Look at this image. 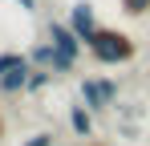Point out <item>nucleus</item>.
<instances>
[{"mask_svg":"<svg viewBox=\"0 0 150 146\" xmlns=\"http://www.w3.org/2000/svg\"><path fill=\"white\" fill-rule=\"evenodd\" d=\"M21 65H28V53H0V81L12 69H21Z\"/></svg>","mask_w":150,"mask_h":146,"instance_id":"6e6552de","label":"nucleus"},{"mask_svg":"<svg viewBox=\"0 0 150 146\" xmlns=\"http://www.w3.org/2000/svg\"><path fill=\"white\" fill-rule=\"evenodd\" d=\"M53 77H57L53 69H37V65H33V73H28V89H25V94H41Z\"/></svg>","mask_w":150,"mask_h":146,"instance_id":"1a4fd4ad","label":"nucleus"},{"mask_svg":"<svg viewBox=\"0 0 150 146\" xmlns=\"http://www.w3.org/2000/svg\"><path fill=\"white\" fill-rule=\"evenodd\" d=\"M0 134H4V122H0Z\"/></svg>","mask_w":150,"mask_h":146,"instance_id":"4468645a","label":"nucleus"},{"mask_svg":"<svg viewBox=\"0 0 150 146\" xmlns=\"http://www.w3.org/2000/svg\"><path fill=\"white\" fill-rule=\"evenodd\" d=\"M65 118H69V130H73L77 138H93V114L85 110V101H73Z\"/></svg>","mask_w":150,"mask_h":146,"instance_id":"39448f33","label":"nucleus"},{"mask_svg":"<svg viewBox=\"0 0 150 146\" xmlns=\"http://www.w3.org/2000/svg\"><path fill=\"white\" fill-rule=\"evenodd\" d=\"M77 94H81V101H85V110H89V114H105V110H114V106H118L122 85H118L114 77H81Z\"/></svg>","mask_w":150,"mask_h":146,"instance_id":"f03ea898","label":"nucleus"},{"mask_svg":"<svg viewBox=\"0 0 150 146\" xmlns=\"http://www.w3.org/2000/svg\"><path fill=\"white\" fill-rule=\"evenodd\" d=\"M77 146H105V142H101V138H81Z\"/></svg>","mask_w":150,"mask_h":146,"instance_id":"ddd939ff","label":"nucleus"},{"mask_svg":"<svg viewBox=\"0 0 150 146\" xmlns=\"http://www.w3.org/2000/svg\"><path fill=\"white\" fill-rule=\"evenodd\" d=\"M118 4H122L126 16H146L150 12V0H118Z\"/></svg>","mask_w":150,"mask_h":146,"instance_id":"9d476101","label":"nucleus"},{"mask_svg":"<svg viewBox=\"0 0 150 146\" xmlns=\"http://www.w3.org/2000/svg\"><path fill=\"white\" fill-rule=\"evenodd\" d=\"M85 49H89V57L98 65H130L138 57V41L130 33H122V28H110V24H101L98 33L85 41Z\"/></svg>","mask_w":150,"mask_h":146,"instance_id":"f257e3e1","label":"nucleus"},{"mask_svg":"<svg viewBox=\"0 0 150 146\" xmlns=\"http://www.w3.org/2000/svg\"><path fill=\"white\" fill-rule=\"evenodd\" d=\"M12 4H16L21 12H37V4H41V0H12Z\"/></svg>","mask_w":150,"mask_h":146,"instance_id":"f8f14e48","label":"nucleus"},{"mask_svg":"<svg viewBox=\"0 0 150 146\" xmlns=\"http://www.w3.org/2000/svg\"><path fill=\"white\" fill-rule=\"evenodd\" d=\"M53 142H57V138L41 130V134H33V138H25V142H21V146H53Z\"/></svg>","mask_w":150,"mask_h":146,"instance_id":"9b49d317","label":"nucleus"},{"mask_svg":"<svg viewBox=\"0 0 150 146\" xmlns=\"http://www.w3.org/2000/svg\"><path fill=\"white\" fill-rule=\"evenodd\" d=\"M41 4H45V0H41Z\"/></svg>","mask_w":150,"mask_h":146,"instance_id":"2eb2a0df","label":"nucleus"},{"mask_svg":"<svg viewBox=\"0 0 150 146\" xmlns=\"http://www.w3.org/2000/svg\"><path fill=\"white\" fill-rule=\"evenodd\" d=\"M45 33H49V41L57 45V53H61V57H73V61L81 57L85 41H81V37H77V33H73L65 21H49V28H45Z\"/></svg>","mask_w":150,"mask_h":146,"instance_id":"20e7f679","label":"nucleus"},{"mask_svg":"<svg viewBox=\"0 0 150 146\" xmlns=\"http://www.w3.org/2000/svg\"><path fill=\"white\" fill-rule=\"evenodd\" d=\"M28 73H33V61L8 73V77L0 81V94H4V97H16V94H25V89H28Z\"/></svg>","mask_w":150,"mask_h":146,"instance_id":"423d86ee","label":"nucleus"},{"mask_svg":"<svg viewBox=\"0 0 150 146\" xmlns=\"http://www.w3.org/2000/svg\"><path fill=\"white\" fill-rule=\"evenodd\" d=\"M57 57H61V53H57V45H53V41H41V45L28 49V61H33L37 69H53V65H57Z\"/></svg>","mask_w":150,"mask_h":146,"instance_id":"0eeeda50","label":"nucleus"},{"mask_svg":"<svg viewBox=\"0 0 150 146\" xmlns=\"http://www.w3.org/2000/svg\"><path fill=\"white\" fill-rule=\"evenodd\" d=\"M65 24L73 28L81 41H89V37L101 28V24H98V12H93V4H89V0H77V4H69V16H65Z\"/></svg>","mask_w":150,"mask_h":146,"instance_id":"7ed1b4c3","label":"nucleus"}]
</instances>
